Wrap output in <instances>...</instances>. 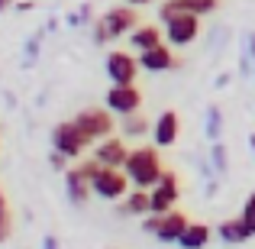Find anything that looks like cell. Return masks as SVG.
Listing matches in <instances>:
<instances>
[{
  "mask_svg": "<svg viewBox=\"0 0 255 249\" xmlns=\"http://www.w3.org/2000/svg\"><path fill=\"white\" fill-rule=\"evenodd\" d=\"M155 149H158V146H136V149H129L123 172L129 175L132 188H145V191H152V188L158 185L165 165H162V156H158Z\"/></svg>",
  "mask_w": 255,
  "mask_h": 249,
  "instance_id": "6da1fadb",
  "label": "cell"
},
{
  "mask_svg": "<svg viewBox=\"0 0 255 249\" xmlns=\"http://www.w3.org/2000/svg\"><path fill=\"white\" fill-rule=\"evenodd\" d=\"M136 26H139L136 6L120 3V6L107 10L104 16H97V19L91 23V39H94L97 45H107V42H113V39H120V36H129Z\"/></svg>",
  "mask_w": 255,
  "mask_h": 249,
  "instance_id": "7a4b0ae2",
  "label": "cell"
},
{
  "mask_svg": "<svg viewBox=\"0 0 255 249\" xmlns=\"http://www.w3.org/2000/svg\"><path fill=\"white\" fill-rule=\"evenodd\" d=\"M87 146H94V139L87 136L75 120H65V123H58L55 130H52V149L65 152L68 159H81V152Z\"/></svg>",
  "mask_w": 255,
  "mask_h": 249,
  "instance_id": "3957f363",
  "label": "cell"
},
{
  "mask_svg": "<svg viewBox=\"0 0 255 249\" xmlns=\"http://www.w3.org/2000/svg\"><path fill=\"white\" fill-rule=\"evenodd\" d=\"M91 191L104 201H123L129 194V175L123 168H107L100 165V172L91 178Z\"/></svg>",
  "mask_w": 255,
  "mask_h": 249,
  "instance_id": "277c9868",
  "label": "cell"
},
{
  "mask_svg": "<svg viewBox=\"0 0 255 249\" xmlns=\"http://www.w3.org/2000/svg\"><path fill=\"white\" fill-rule=\"evenodd\" d=\"M162 32H165V42H168L171 49H184V45H191L194 39L200 36V16H194V13H178L168 23H162Z\"/></svg>",
  "mask_w": 255,
  "mask_h": 249,
  "instance_id": "5b68a950",
  "label": "cell"
},
{
  "mask_svg": "<svg viewBox=\"0 0 255 249\" xmlns=\"http://www.w3.org/2000/svg\"><path fill=\"white\" fill-rule=\"evenodd\" d=\"M104 104L113 117H129V113L142 110V91L136 84H110L104 94Z\"/></svg>",
  "mask_w": 255,
  "mask_h": 249,
  "instance_id": "8992f818",
  "label": "cell"
},
{
  "mask_svg": "<svg viewBox=\"0 0 255 249\" xmlns=\"http://www.w3.org/2000/svg\"><path fill=\"white\" fill-rule=\"evenodd\" d=\"M104 71L107 78H110V84H136V75L142 68H139V55H129V52H107L104 58Z\"/></svg>",
  "mask_w": 255,
  "mask_h": 249,
  "instance_id": "52a82bcc",
  "label": "cell"
},
{
  "mask_svg": "<svg viewBox=\"0 0 255 249\" xmlns=\"http://www.w3.org/2000/svg\"><path fill=\"white\" fill-rule=\"evenodd\" d=\"M75 123L81 126V130L94 139V143L113 136V130H117V120H113V113L107 110V107H87V110H81V113L75 117Z\"/></svg>",
  "mask_w": 255,
  "mask_h": 249,
  "instance_id": "ba28073f",
  "label": "cell"
},
{
  "mask_svg": "<svg viewBox=\"0 0 255 249\" xmlns=\"http://www.w3.org/2000/svg\"><path fill=\"white\" fill-rule=\"evenodd\" d=\"M149 198H152V214L174 211V204H178V198H181V181H178V175H174L171 168L162 172V178H158V185L149 191Z\"/></svg>",
  "mask_w": 255,
  "mask_h": 249,
  "instance_id": "9c48e42d",
  "label": "cell"
},
{
  "mask_svg": "<svg viewBox=\"0 0 255 249\" xmlns=\"http://www.w3.org/2000/svg\"><path fill=\"white\" fill-rule=\"evenodd\" d=\"M139 68L149 71V75H162V71L181 68V58L174 55V49L168 42H158V45H152V49L139 52Z\"/></svg>",
  "mask_w": 255,
  "mask_h": 249,
  "instance_id": "30bf717a",
  "label": "cell"
},
{
  "mask_svg": "<svg viewBox=\"0 0 255 249\" xmlns=\"http://www.w3.org/2000/svg\"><path fill=\"white\" fill-rule=\"evenodd\" d=\"M220 6V0H165L158 3V23H168L178 13H194V16H207Z\"/></svg>",
  "mask_w": 255,
  "mask_h": 249,
  "instance_id": "8fae6325",
  "label": "cell"
},
{
  "mask_svg": "<svg viewBox=\"0 0 255 249\" xmlns=\"http://www.w3.org/2000/svg\"><path fill=\"white\" fill-rule=\"evenodd\" d=\"M181 136V117L174 110H165L155 117V123H152V143L158 146V149H168V146L178 143Z\"/></svg>",
  "mask_w": 255,
  "mask_h": 249,
  "instance_id": "7c38bea8",
  "label": "cell"
},
{
  "mask_svg": "<svg viewBox=\"0 0 255 249\" xmlns=\"http://www.w3.org/2000/svg\"><path fill=\"white\" fill-rule=\"evenodd\" d=\"M126 156H129V149H126V143L120 136H107L100 143H94V159L107 168H123Z\"/></svg>",
  "mask_w": 255,
  "mask_h": 249,
  "instance_id": "4fadbf2b",
  "label": "cell"
},
{
  "mask_svg": "<svg viewBox=\"0 0 255 249\" xmlns=\"http://www.w3.org/2000/svg\"><path fill=\"white\" fill-rule=\"evenodd\" d=\"M187 214H181V211H168V214H158V227H155V233L152 237L155 240H162V243H178L181 240V233L187 230Z\"/></svg>",
  "mask_w": 255,
  "mask_h": 249,
  "instance_id": "5bb4252c",
  "label": "cell"
},
{
  "mask_svg": "<svg viewBox=\"0 0 255 249\" xmlns=\"http://www.w3.org/2000/svg\"><path fill=\"white\" fill-rule=\"evenodd\" d=\"M65 194H68V201L75 207H84L87 201H91V194H94L91 191V178H87L78 165H71L68 172H65Z\"/></svg>",
  "mask_w": 255,
  "mask_h": 249,
  "instance_id": "9a60e30c",
  "label": "cell"
},
{
  "mask_svg": "<svg viewBox=\"0 0 255 249\" xmlns=\"http://www.w3.org/2000/svg\"><path fill=\"white\" fill-rule=\"evenodd\" d=\"M158 42H165V32H162V26H155V23H139L136 29L129 32V45L136 52H145Z\"/></svg>",
  "mask_w": 255,
  "mask_h": 249,
  "instance_id": "2e32d148",
  "label": "cell"
},
{
  "mask_svg": "<svg viewBox=\"0 0 255 249\" xmlns=\"http://www.w3.org/2000/svg\"><path fill=\"white\" fill-rule=\"evenodd\" d=\"M120 214H123V217H145V214H152L149 191H145V188H132L123 198V204H120Z\"/></svg>",
  "mask_w": 255,
  "mask_h": 249,
  "instance_id": "e0dca14e",
  "label": "cell"
},
{
  "mask_svg": "<svg viewBox=\"0 0 255 249\" xmlns=\"http://www.w3.org/2000/svg\"><path fill=\"white\" fill-rule=\"evenodd\" d=\"M217 237L230 246H239V243H246V240H252V233H249V227H246L243 217H230L217 227Z\"/></svg>",
  "mask_w": 255,
  "mask_h": 249,
  "instance_id": "ac0fdd59",
  "label": "cell"
},
{
  "mask_svg": "<svg viewBox=\"0 0 255 249\" xmlns=\"http://www.w3.org/2000/svg\"><path fill=\"white\" fill-rule=\"evenodd\" d=\"M210 237H213V230L207 224H187V230L181 233V240H178V246L181 249H204L207 243H210Z\"/></svg>",
  "mask_w": 255,
  "mask_h": 249,
  "instance_id": "d6986e66",
  "label": "cell"
},
{
  "mask_svg": "<svg viewBox=\"0 0 255 249\" xmlns=\"http://www.w3.org/2000/svg\"><path fill=\"white\" fill-rule=\"evenodd\" d=\"M120 130H123L126 139H139L145 136V133H152V120H145L142 113H129V117H123V123H120Z\"/></svg>",
  "mask_w": 255,
  "mask_h": 249,
  "instance_id": "ffe728a7",
  "label": "cell"
},
{
  "mask_svg": "<svg viewBox=\"0 0 255 249\" xmlns=\"http://www.w3.org/2000/svg\"><path fill=\"white\" fill-rule=\"evenodd\" d=\"M204 133H207L210 143H217V139L223 136V110H220L217 104L207 107V126H204Z\"/></svg>",
  "mask_w": 255,
  "mask_h": 249,
  "instance_id": "44dd1931",
  "label": "cell"
},
{
  "mask_svg": "<svg viewBox=\"0 0 255 249\" xmlns=\"http://www.w3.org/2000/svg\"><path fill=\"white\" fill-rule=\"evenodd\" d=\"M210 165L217 168V175H226L230 172V156H226V146L220 143H210Z\"/></svg>",
  "mask_w": 255,
  "mask_h": 249,
  "instance_id": "7402d4cb",
  "label": "cell"
},
{
  "mask_svg": "<svg viewBox=\"0 0 255 249\" xmlns=\"http://www.w3.org/2000/svg\"><path fill=\"white\" fill-rule=\"evenodd\" d=\"M65 23L68 26H91L94 19H91V6H81V10H75V13H68V16H65Z\"/></svg>",
  "mask_w": 255,
  "mask_h": 249,
  "instance_id": "603a6c76",
  "label": "cell"
},
{
  "mask_svg": "<svg viewBox=\"0 0 255 249\" xmlns=\"http://www.w3.org/2000/svg\"><path fill=\"white\" fill-rule=\"evenodd\" d=\"M243 220H246V227H249V233L255 237V191L246 198V204H243Z\"/></svg>",
  "mask_w": 255,
  "mask_h": 249,
  "instance_id": "cb8c5ba5",
  "label": "cell"
},
{
  "mask_svg": "<svg viewBox=\"0 0 255 249\" xmlns=\"http://www.w3.org/2000/svg\"><path fill=\"white\" fill-rule=\"evenodd\" d=\"M68 162H71V159L65 156V152H58V149L49 152V165L55 168V172H68Z\"/></svg>",
  "mask_w": 255,
  "mask_h": 249,
  "instance_id": "d4e9b609",
  "label": "cell"
},
{
  "mask_svg": "<svg viewBox=\"0 0 255 249\" xmlns=\"http://www.w3.org/2000/svg\"><path fill=\"white\" fill-rule=\"evenodd\" d=\"M10 233H13V220H10V211H3L0 214V243H6Z\"/></svg>",
  "mask_w": 255,
  "mask_h": 249,
  "instance_id": "484cf974",
  "label": "cell"
},
{
  "mask_svg": "<svg viewBox=\"0 0 255 249\" xmlns=\"http://www.w3.org/2000/svg\"><path fill=\"white\" fill-rule=\"evenodd\" d=\"M39 39H42V36H32V39H29V45H26V49H29V52H26V65L36 62V55H39Z\"/></svg>",
  "mask_w": 255,
  "mask_h": 249,
  "instance_id": "4316f807",
  "label": "cell"
},
{
  "mask_svg": "<svg viewBox=\"0 0 255 249\" xmlns=\"http://www.w3.org/2000/svg\"><path fill=\"white\" fill-rule=\"evenodd\" d=\"M246 45H249V49H246V55H249L252 62H255V29L249 32V39H246Z\"/></svg>",
  "mask_w": 255,
  "mask_h": 249,
  "instance_id": "83f0119b",
  "label": "cell"
},
{
  "mask_svg": "<svg viewBox=\"0 0 255 249\" xmlns=\"http://www.w3.org/2000/svg\"><path fill=\"white\" fill-rule=\"evenodd\" d=\"M42 249H58V240L55 237H42Z\"/></svg>",
  "mask_w": 255,
  "mask_h": 249,
  "instance_id": "f1b7e54d",
  "label": "cell"
},
{
  "mask_svg": "<svg viewBox=\"0 0 255 249\" xmlns=\"http://www.w3.org/2000/svg\"><path fill=\"white\" fill-rule=\"evenodd\" d=\"M32 6H36V3H32V0H16V10H23V13H29Z\"/></svg>",
  "mask_w": 255,
  "mask_h": 249,
  "instance_id": "f546056e",
  "label": "cell"
},
{
  "mask_svg": "<svg viewBox=\"0 0 255 249\" xmlns=\"http://www.w3.org/2000/svg\"><path fill=\"white\" fill-rule=\"evenodd\" d=\"M226 84H230V71H223V75L217 78V87H226Z\"/></svg>",
  "mask_w": 255,
  "mask_h": 249,
  "instance_id": "4dcf8cb0",
  "label": "cell"
},
{
  "mask_svg": "<svg viewBox=\"0 0 255 249\" xmlns=\"http://www.w3.org/2000/svg\"><path fill=\"white\" fill-rule=\"evenodd\" d=\"M10 6H16V0H0V13H3V10H10Z\"/></svg>",
  "mask_w": 255,
  "mask_h": 249,
  "instance_id": "1f68e13d",
  "label": "cell"
},
{
  "mask_svg": "<svg viewBox=\"0 0 255 249\" xmlns=\"http://www.w3.org/2000/svg\"><path fill=\"white\" fill-rule=\"evenodd\" d=\"M129 6H145V3H152V0H126Z\"/></svg>",
  "mask_w": 255,
  "mask_h": 249,
  "instance_id": "d6a6232c",
  "label": "cell"
},
{
  "mask_svg": "<svg viewBox=\"0 0 255 249\" xmlns=\"http://www.w3.org/2000/svg\"><path fill=\"white\" fill-rule=\"evenodd\" d=\"M6 211V198H3V191H0V214Z\"/></svg>",
  "mask_w": 255,
  "mask_h": 249,
  "instance_id": "836d02e7",
  "label": "cell"
},
{
  "mask_svg": "<svg viewBox=\"0 0 255 249\" xmlns=\"http://www.w3.org/2000/svg\"><path fill=\"white\" fill-rule=\"evenodd\" d=\"M249 146H252V156H255V133H249Z\"/></svg>",
  "mask_w": 255,
  "mask_h": 249,
  "instance_id": "e575fe53",
  "label": "cell"
},
{
  "mask_svg": "<svg viewBox=\"0 0 255 249\" xmlns=\"http://www.w3.org/2000/svg\"><path fill=\"white\" fill-rule=\"evenodd\" d=\"M252 78H255V65H252Z\"/></svg>",
  "mask_w": 255,
  "mask_h": 249,
  "instance_id": "d590c367",
  "label": "cell"
}]
</instances>
